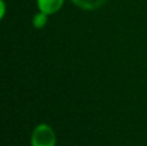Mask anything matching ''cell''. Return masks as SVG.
Segmentation results:
<instances>
[{
    "instance_id": "cell-4",
    "label": "cell",
    "mask_w": 147,
    "mask_h": 146,
    "mask_svg": "<svg viewBox=\"0 0 147 146\" xmlns=\"http://www.w3.org/2000/svg\"><path fill=\"white\" fill-rule=\"evenodd\" d=\"M47 21H48V14H45V13H43V12H39L38 14L34 16L32 22L36 28H41L47 25Z\"/></svg>"
},
{
    "instance_id": "cell-2",
    "label": "cell",
    "mask_w": 147,
    "mask_h": 146,
    "mask_svg": "<svg viewBox=\"0 0 147 146\" xmlns=\"http://www.w3.org/2000/svg\"><path fill=\"white\" fill-rule=\"evenodd\" d=\"M63 5V0H38V8L45 14H54Z\"/></svg>"
},
{
    "instance_id": "cell-3",
    "label": "cell",
    "mask_w": 147,
    "mask_h": 146,
    "mask_svg": "<svg viewBox=\"0 0 147 146\" xmlns=\"http://www.w3.org/2000/svg\"><path fill=\"white\" fill-rule=\"evenodd\" d=\"M74 4H76L78 7L83 8L86 10H94L101 8L102 5L106 3V0H72Z\"/></svg>"
},
{
    "instance_id": "cell-1",
    "label": "cell",
    "mask_w": 147,
    "mask_h": 146,
    "mask_svg": "<svg viewBox=\"0 0 147 146\" xmlns=\"http://www.w3.org/2000/svg\"><path fill=\"white\" fill-rule=\"evenodd\" d=\"M31 146H56V135L48 124H39L31 135Z\"/></svg>"
}]
</instances>
